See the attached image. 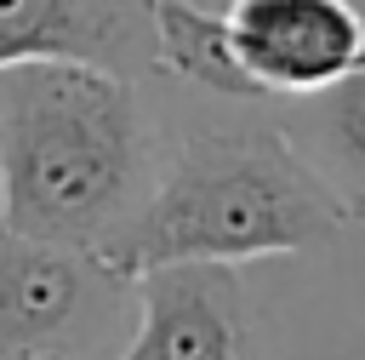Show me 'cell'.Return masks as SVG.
Here are the masks:
<instances>
[{
    "instance_id": "cell-1",
    "label": "cell",
    "mask_w": 365,
    "mask_h": 360,
    "mask_svg": "<svg viewBox=\"0 0 365 360\" xmlns=\"http://www.w3.org/2000/svg\"><path fill=\"white\" fill-rule=\"evenodd\" d=\"M154 166L148 114L131 74L34 57L0 69V223L103 251L143 206Z\"/></svg>"
},
{
    "instance_id": "cell-2",
    "label": "cell",
    "mask_w": 365,
    "mask_h": 360,
    "mask_svg": "<svg viewBox=\"0 0 365 360\" xmlns=\"http://www.w3.org/2000/svg\"><path fill=\"white\" fill-rule=\"evenodd\" d=\"M354 223L348 200L297 154L279 126L200 131L148 183L143 206L97 251L114 274L137 280L160 263H251L331 246Z\"/></svg>"
},
{
    "instance_id": "cell-3",
    "label": "cell",
    "mask_w": 365,
    "mask_h": 360,
    "mask_svg": "<svg viewBox=\"0 0 365 360\" xmlns=\"http://www.w3.org/2000/svg\"><path fill=\"white\" fill-rule=\"evenodd\" d=\"M131 291L97 251L29 240L0 223V354H57L74 360L97 343Z\"/></svg>"
},
{
    "instance_id": "cell-4",
    "label": "cell",
    "mask_w": 365,
    "mask_h": 360,
    "mask_svg": "<svg viewBox=\"0 0 365 360\" xmlns=\"http://www.w3.org/2000/svg\"><path fill=\"white\" fill-rule=\"evenodd\" d=\"M131 291L137 331L114 360H262L234 263H160Z\"/></svg>"
},
{
    "instance_id": "cell-5",
    "label": "cell",
    "mask_w": 365,
    "mask_h": 360,
    "mask_svg": "<svg viewBox=\"0 0 365 360\" xmlns=\"http://www.w3.org/2000/svg\"><path fill=\"white\" fill-rule=\"evenodd\" d=\"M222 29L262 97H297L365 63V17L354 0H234Z\"/></svg>"
},
{
    "instance_id": "cell-6",
    "label": "cell",
    "mask_w": 365,
    "mask_h": 360,
    "mask_svg": "<svg viewBox=\"0 0 365 360\" xmlns=\"http://www.w3.org/2000/svg\"><path fill=\"white\" fill-rule=\"evenodd\" d=\"M68 57L114 74H143L154 63V0H0V69Z\"/></svg>"
},
{
    "instance_id": "cell-7",
    "label": "cell",
    "mask_w": 365,
    "mask_h": 360,
    "mask_svg": "<svg viewBox=\"0 0 365 360\" xmlns=\"http://www.w3.org/2000/svg\"><path fill=\"white\" fill-rule=\"evenodd\" d=\"M279 131L359 217L365 206V63L314 91H297V109Z\"/></svg>"
},
{
    "instance_id": "cell-8",
    "label": "cell",
    "mask_w": 365,
    "mask_h": 360,
    "mask_svg": "<svg viewBox=\"0 0 365 360\" xmlns=\"http://www.w3.org/2000/svg\"><path fill=\"white\" fill-rule=\"evenodd\" d=\"M154 63L217 97H262L228 46L222 11H205L194 0H154Z\"/></svg>"
},
{
    "instance_id": "cell-9",
    "label": "cell",
    "mask_w": 365,
    "mask_h": 360,
    "mask_svg": "<svg viewBox=\"0 0 365 360\" xmlns=\"http://www.w3.org/2000/svg\"><path fill=\"white\" fill-rule=\"evenodd\" d=\"M0 360H57V354H0Z\"/></svg>"
},
{
    "instance_id": "cell-10",
    "label": "cell",
    "mask_w": 365,
    "mask_h": 360,
    "mask_svg": "<svg viewBox=\"0 0 365 360\" xmlns=\"http://www.w3.org/2000/svg\"><path fill=\"white\" fill-rule=\"evenodd\" d=\"M359 211H365V206H359Z\"/></svg>"
}]
</instances>
